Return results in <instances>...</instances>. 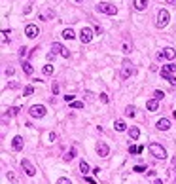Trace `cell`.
I'll list each match as a JSON object with an SVG mask.
<instances>
[{
	"label": "cell",
	"instance_id": "cell-1",
	"mask_svg": "<svg viewBox=\"0 0 176 184\" xmlns=\"http://www.w3.org/2000/svg\"><path fill=\"white\" fill-rule=\"evenodd\" d=\"M176 70V65H165L161 69V78H165V80H169L172 86H176V78L172 76V72Z\"/></svg>",
	"mask_w": 176,
	"mask_h": 184
},
{
	"label": "cell",
	"instance_id": "cell-2",
	"mask_svg": "<svg viewBox=\"0 0 176 184\" xmlns=\"http://www.w3.org/2000/svg\"><path fill=\"white\" fill-rule=\"evenodd\" d=\"M150 152H151V156L157 158V159H165L167 158V150L161 144H157V142H151L150 144Z\"/></svg>",
	"mask_w": 176,
	"mask_h": 184
},
{
	"label": "cell",
	"instance_id": "cell-3",
	"mask_svg": "<svg viewBox=\"0 0 176 184\" xmlns=\"http://www.w3.org/2000/svg\"><path fill=\"white\" fill-rule=\"evenodd\" d=\"M169 19H170L169 11H167V10H159V11H157V21H155V27H157V29H163V27H167Z\"/></svg>",
	"mask_w": 176,
	"mask_h": 184
},
{
	"label": "cell",
	"instance_id": "cell-4",
	"mask_svg": "<svg viewBox=\"0 0 176 184\" xmlns=\"http://www.w3.org/2000/svg\"><path fill=\"white\" fill-rule=\"evenodd\" d=\"M97 10L101 11V13H108V15H115L118 13V8H115L114 4H108V2H99Z\"/></svg>",
	"mask_w": 176,
	"mask_h": 184
},
{
	"label": "cell",
	"instance_id": "cell-5",
	"mask_svg": "<svg viewBox=\"0 0 176 184\" xmlns=\"http://www.w3.org/2000/svg\"><path fill=\"white\" fill-rule=\"evenodd\" d=\"M29 114H30V118H44V116H46V106L44 105H32L29 108Z\"/></svg>",
	"mask_w": 176,
	"mask_h": 184
},
{
	"label": "cell",
	"instance_id": "cell-6",
	"mask_svg": "<svg viewBox=\"0 0 176 184\" xmlns=\"http://www.w3.org/2000/svg\"><path fill=\"white\" fill-rule=\"evenodd\" d=\"M134 74V67L131 65L129 61H123V65H121V78H129V76H133Z\"/></svg>",
	"mask_w": 176,
	"mask_h": 184
},
{
	"label": "cell",
	"instance_id": "cell-7",
	"mask_svg": "<svg viewBox=\"0 0 176 184\" xmlns=\"http://www.w3.org/2000/svg\"><path fill=\"white\" fill-rule=\"evenodd\" d=\"M51 50H53L55 53H61V55H63L65 59H68V57H70V51L66 50V47L63 46V44H59V42H53V46H51Z\"/></svg>",
	"mask_w": 176,
	"mask_h": 184
},
{
	"label": "cell",
	"instance_id": "cell-8",
	"mask_svg": "<svg viewBox=\"0 0 176 184\" xmlns=\"http://www.w3.org/2000/svg\"><path fill=\"white\" fill-rule=\"evenodd\" d=\"M157 57L159 59H169V61H172V59L176 57V51L172 50V47H165V50H161L157 53Z\"/></svg>",
	"mask_w": 176,
	"mask_h": 184
},
{
	"label": "cell",
	"instance_id": "cell-9",
	"mask_svg": "<svg viewBox=\"0 0 176 184\" xmlns=\"http://www.w3.org/2000/svg\"><path fill=\"white\" fill-rule=\"evenodd\" d=\"M21 167H23V171H25V173L29 175V177H34V175H36V169H34V165H32V163L29 161V159H23V161H21Z\"/></svg>",
	"mask_w": 176,
	"mask_h": 184
},
{
	"label": "cell",
	"instance_id": "cell-10",
	"mask_svg": "<svg viewBox=\"0 0 176 184\" xmlns=\"http://www.w3.org/2000/svg\"><path fill=\"white\" fill-rule=\"evenodd\" d=\"M91 38H93V30L87 29V27H83L82 33H80V40H82L83 44H89V42H91Z\"/></svg>",
	"mask_w": 176,
	"mask_h": 184
},
{
	"label": "cell",
	"instance_id": "cell-11",
	"mask_svg": "<svg viewBox=\"0 0 176 184\" xmlns=\"http://www.w3.org/2000/svg\"><path fill=\"white\" fill-rule=\"evenodd\" d=\"M97 154L101 156V158H106V156L110 154V148H108V144H104V142H97Z\"/></svg>",
	"mask_w": 176,
	"mask_h": 184
},
{
	"label": "cell",
	"instance_id": "cell-12",
	"mask_svg": "<svg viewBox=\"0 0 176 184\" xmlns=\"http://www.w3.org/2000/svg\"><path fill=\"white\" fill-rule=\"evenodd\" d=\"M25 34H27V36H29V38H36V36H38V27H36V25H27V29H25Z\"/></svg>",
	"mask_w": 176,
	"mask_h": 184
},
{
	"label": "cell",
	"instance_id": "cell-13",
	"mask_svg": "<svg viewBox=\"0 0 176 184\" xmlns=\"http://www.w3.org/2000/svg\"><path fill=\"white\" fill-rule=\"evenodd\" d=\"M155 125H157V129H161V131H169V129H170V122H169L167 118L157 120V123H155Z\"/></svg>",
	"mask_w": 176,
	"mask_h": 184
},
{
	"label": "cell",
	"instance_id": "cell-14",
	"mask_svg": "<svg viewBox=\"0 0 176 184\" xmlns=\"http://www.w3.org/2000/svg\"><path fill=\"white\" fill-rule=\"evenodd\" d=\"M11 146H13V150H23V137H13V141H11Z\"/></svg>",
	"mask_w": 176,
	"mask_h": 184
},
{
	"label": "cell",
	"instance_id": "cell-15",
	"mask_svg": "<svg viewBox=\"0 0 176 184\" xmlns=\"http://www.w3.org/2000/svg\"><path fill=\"white\" fill-rule=\"evenodd\" d=\"M146 108L150 110V112H155V110L159 108V101H157V99H151V101H148V103H146Z\"/></svg>",
	"mask_w": 176,
	"mask_h": 184
},
{
	"label": "cell",
	"instance_id": "cell-16",
	"mask_svg": "<svg viewBox=\"0 0 176 184\" xmlns=\"http://www.w3.org/2000/svg\"><path fill=\"white\" fill-rule=\"evenodd\" d=\"M74 158H76V148L72 146L70 150H66V154L63 156V159H65V161H72V159H74Z\"/></svg>",
	"mask_w": 176,
	"mask_h": 184
},
{
	"label": "cell",
	"instance_id": "cell-17",
	"mask_svg": "<svg viewBox=\"0 0 176 184\" xmlns=\"http://www.w3.org/2000/svg\"><path fill=\"white\" fill-rule=\"evenodd\" d=\"M146 8H148V0H134V10L142 11V10H146Z\"/></svg>",
	"mask_w": 176,
	"mask_h": 184
},
{
	"label": "cell",
	"instance_id": "cell-18",
	"mask_svg": "<svg viewBox=\"0 0 176 184\" xmlns=\"http://www.w3.org/2000/svg\"><path fill=\"white\" fill-rule=\"evenodd\" d=\"M138 135H140L138 127H131V129H129V137H131V141H137V139H138Z\"/></svg>",
	"mask_w": 176,
	"mask_h": 184
},
{
	"label": "cell",
	"instance_id": "cell-19",
	"mask_svg": "<svg viewBox=\"0 0 176 184\" xmlns=\"http://www.w3.org/2000/svg\"><path fill=\"white\" fill-rule=\"evenodd\" d=\"M114 127H115V131H125L127 129V125H125V122H123V120H118V122L114 123Z\"/></svg>",
	"mask_w": 176,
	"mask_h": 184
},
{
	"label": "cell",
	"instance_id": "cell-20",
	"mask_svg": "<svg viewBox=\"0 0 176 184\" xmlns=\"http://www.w3.org/2000/svg\"><path fill=\"white\" fill-rule=\"evenodd\" d=\"M80 171H82L83 175H87V173H89V165H87V161H85V159H82V161H80Z\"/></svg>",
	"mask_w": 176,
	"mask_h": 184
},
{
	"label": "cell",
	"instance_id": "cell-21",
	"mask_svg": "<svg viewBox=\"0 0 176 184\" xmlns=\"http://www.w3.org/2000/svg\"><path fill=\"white\" fill-rule=\"evenodd\" d=\"M32 65H30V63H27V61H23V72L25 74H32Z\"/></svg>",
	"mask_w": 176,
	"mask_h": 184
},
{
	"label": "cell",
	"instance_id": "cell-22",
	"mask_svg": "<svg viewBox=\"0 0 176 184\" xmlns=\"http://www.w3.org/2000/svg\"><path fill=\"white\" fill-rule=\"evenodd\" d=\"M63 38L72 40V38H74V30H72V29H65V30H63Z\"/></svg>",
	"mask_w": 176,
	"mask_h": 184
},
{
	"label": "cell",
	"instance_id": "cell-23",
	"mask_svg": "<svg viewBox=\"0 0 176 184\" xmlns=\"http://www.w3.org/2000/svg\"><path fill=\"white\" fill-rule=\"evenodd\" d=\"M153 97L159 101V99H163V97H165V91H161V89H155V91H153Z\"/></svg>",
	"mask_w": 176,
	"mask_h": 184
},
{
	"label": "cell",
	"instance_id": "cell-24",
	"mask_svg": "<svg viewBox=\"0 0 176 184\" xmlns=\"http://www.w3.org/2000/svg\"><path fill=\"white\" fill-rule=\"evenodd\" d=\"M125 116L133 118V116H134V106H127V108H125Z\"/></svg>",
	"mask_w": 176,
	"mask_h": 184
},
{
	"label": "cell",
	"instance_id": "cell-25",
	"mask_svg": "<svg viewBox=\"0 0 176 184\" xmlns=\"http://www.w3.org/2000/svg\"><path fill=\"white\" fill-rule=\"evenodd\" d=\"M42 72H44V74H51V72H53V65H46V67L42 69Z\"/></svg>",
	"mask_w": 176,
	"mask_h": 184
},
{
	"label": "cell",
	"instance_id": "cell-26",
	"mask_svg": "<svg viewBox=\"0 0 176 184\" xmlns=\"http://www.w3.org/2000/svg\"><path fill=\"white\" fill-rule=\"evenodd\" d=\"M34 93V87L32 86H27L25 87V97H29V95H32Z\"/></svg>",
	"mask_w": 176,
	"mask_h": 184
},
{
	"label": "cell",
	"instance_id": "cell-27",
	"mask_svg": "<svg viewBox=\"0 0 176 184\" xmlns=\"http://www.w3.org/2000/svg\"><path fill=\"white\" fill-rule=\"evenodd\" d=\"M8 114H10V116H17L19 114V108H17V106H13V108L8 110Z\"/></svg>",
	"mask_w": 176,
	"mask_h": 184
},
{
	"label": "cell",
	"instance_id": "cell-28",
	"mask_svg": "<svg viewBox=\"0 0 176 184\" xmlns=\"http://www.w3.org/2000/svg\"><path fill=\"white\" fill-rule=\"evenodd\" d=\"M72 108H83V103H80V101H72Z\"/></svg>",
	"mask_w": 176,
	"mask_h": 184
},
{
	"label": "cell",
	"instance_id": "cell-29",
	"mask_svg": "<svg viewBox=\"0 0 176 184\" xmlns=\"http://www.w3.org/2000/svg\"><path fill=\"white\" fill-rule=\"evenodd\" d=\"M134 173H144V171H146V167H142V165H137V167H134Z\"/></svg>",
	"mask_w": 176,
	"mask_h": 184
},
{
	"label": "cell",
	"instance_id": "cell-30",
	"mask_svg": "<svg viewBox=\"0 0 176 184\" xmlns=\"http://www.w3.org/2000/svg\"><path fill=\"white\" fill-rule=\"evenodd\" d=\"M25 55H27V47H21V50H19V57L25 59Z\"/></svg>",
	"mask_w": 176,
	"mask_h": 184
},
{
	"label": "cell",
	"instance_id": "cell-31",
	"mask_svg": "<svg viewBox=\"0 0 176 184\" xmlns=\"http://www.w3.org/2000/svg\"><path fill=\"white\" fill-rule=\"evenodd\" d=\"M13 72H15L13 67H8V69H6V74H8V76H13Z\"/></svg>",
	"mask_w": 176,
	"mask_h": 184
},
{
	"label": "cell",
	"instance_id": "cell-32",
	"mask_svg": "<svg viewBox=\"0 0 176 184\" xmlns=\"http://www.w3.org/2000/svg\"><path fill=\"white\" fill-rule=\"evenodd\" d=\"M55 184H70V180H68V178H59Z\"/></svg>",
	"mask_w": 176,
	"mask_h": 184
},
{
	"label": "cell",
	"instance_id": "cell-33",
	"mask_svg": "<svg viewBox=\"0 0 176 184\" xmlns=\"http://www.w3.org/2000/svg\"><path fill=\"white\" fill-rule=\"evenodd\" d=\"M65 101L66 103H72V101H74V95H65Z\"/></svg>",
	"mask_w": 176,
	"mask_h": 184
},
{
	"label": "cell",
	"instance_id": "cell-34",
	"mask_svg": "<svg viewBox=\"0 0 176 184\" xmlns=\"http://www.w3.org/2000/svg\"><path fill=\"white\" fill-rule=\"evenodd\" d=\"M101 101L102 103H108V95L106 93H101Z\"/></svg>",
	"mask_w": 176,
	"mask_h": 184
},
{
	"label": "cell",
	"instance_id": "cell-35",
	"mask_svg": "<svg viewBox=\"0 0 176 184\" xmlns=\"http://www.w3.org/2000/svg\"><path fill=\"white\" fill-rule=\"evenodd\" d=\"M51 89H53V93H55V95L59 93V86H57V84H53V87H51Z\"/></svg>",
	"mask_w": 176,
	"mask_h": 184
},
{
	"label": "cell",
	"instance_id": "cell-36",
	"mask_svg": "<svg viewBox=\"0 0 176 184\" xmlns=\"http://www.w3.org/2000/svg\"><path fill=\"white\" fill-rule=\"evenodd\" d=\"M8 178H10V180H13V182H17V178L13 177V173H8Z\"/></svg>",
	"mask_w": 176,
	"mask_h": 184
},
{
	"label": "cell",
	"instance_id": "cell-37",
	"mask_svg": "<svg viewBox=\"0 0 176 184\" xmlns=\"http://www.w3.org/2000/svg\"><path fill=\"white\" fill-rule=\"evenodd\" d=\"M85 180L89 182V184H97V182H95V180H93V178H91V177H85Z\"/></svg>",
	"mask_w": 176,
	"mask_h": 184
},
{
	"label": "cell",
	"instance_id": "cell-38",
	"mask_svg": "<svg viewBox=\"0 0 176 184\" xmlns=\"http://www.w3.org/2000/svg\"><path fill=\"white\" fill-rule=\"evenodd\" d=\"M167 2H169V4H176V0H167Z\"/></svg>",
	"mask_w": 176,
	"mask_h": 184
},
{
	"label": "cell",
	"instance_id": "cell-39",
	"mask_svg": "<svg viewBox=\"0 0 176 184\" xmlns=\"http://www.w3.org/2000/svg\"><path fill=\"white\" fill-rule=\"evenodd\" d=\"M155 184H163V182H161V180H155Z\"/></svg>",
	"mask_w": 176,
	"mask_h": 184
},
{
	"label": "cell",
	"instance_id": "cell-40",
	"mask_svg": "<svg viewBox=\"0 0 176 184\" xmlns=\"http://www.w3.org/2000/svg\"><path fill=\"white\" fill-rule=\"evenodd\" d=\"M76 2H78V4H80V2H83V0H76Z\"/></svg>",
	"mask_w": 176,
	"mask_h": 184
},
{
	"label": "cell",
	"instance_id": "cell-41",
	"mask_svg": "<svg viewBox=\"0 0 176 184\" xmlns=\"http://www.w3.org/2000/svg\"><path fill=\"white\" fill-rule=\"evenodd\" d=\"M174 165H176V159H174Z\"/></svg>",
	"mask_w": 176,
	"mask_h": 184
}]
</instances>
